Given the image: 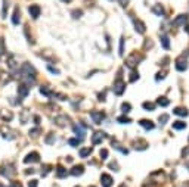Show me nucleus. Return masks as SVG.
I'll list each match as a JSON object with an SVG mask.
<instances>
[{
    "mask_svg": "<svg viewBox=\"0 0 189 187\" xmlns=\"http://www.w3.org/2000/svg\"><path fill=\"white\" fill-rule=\"evenodd\" d=\"M21 75H22V80L27 84L33 85L36 83V78H37V71L30 62H25L22 65V68H21Z\"/></svg>",
    "mask_w": 189,
    "mask_h": 187,
    "instance_id": "nucleus-1",
    "label": "nucleus"
},
{
    "mask_svg": "<svg viewBox=\"0 0 189 187\" xmlns=\"http://www.w3.org/2000/svg\"><path fill=\"white\" fill-rule=\"evenodd\" d=\"M0 174L6 178H12V175L15 174V168L12 165H2L0 167Z\"/></svg>",
    "mask_w": 189,
    "mask_h": 187,
    "instance_id": "nucleus-2",
    "label": "nucleus"
},
{
    "mask_svg": "<svg viewBox=\"0 0 189 187\" xmlns=\"http://www.w3.org/2000/svg\"><path fill=\"white\" fill-rule=\"evenodd\" d=\"M0 134H2V137H3L5 140H13V138H15L13 130L9 127H0Z\"/></svg>",
    "mask_w": 189,
    "mask_h": 187,
    "instance_id": "nucleus-3",
    "label": "nucleus"
},
{
    "mask_svg": "<svg viewBox=\"0 0 189 187\" xmlns=\"http://www.w3.org/2000/svg\"><path fill=\"white\" fill-rule=\"evenodd\" d=\"M40 161V155L37 152H30L24 158V164H37Z\"/></svg>",
    "mask_w": 189,
    "mask_h": 187,
    "instance_id": "nucleus-4",
    "label": "nucleus"
},
{
    "mask_svg": "<svg viewBox=\"0 0 189 187\" xmlns=\"http://www.w3.org/2000/svg\"><path fill=\"white\" fill-rule=\"evenodd\" d=\"M124 90H126V84H124V81L121 80V77H120V80H117L114 84V93L117 96H121L124 93Z\"/></svg>",
    "mask_w": 189,
    "mask_h": 187,
    "instance_id": "nucleus-5",
    "label": "nucleus"
},
{
    "mask_svg": "<svg viewBox=\"0 0 189 187\" xmlns=\"http://www.w3.org/2000/svg\"><path fill=\"white\" fill-rule=\"evenodd\" d=\"M108 134L107 133H104V131H96L93 137H92V142H93V145H100L102 143V140L104 138H107Z\"/></svg>",
    "mask_w": 189,
    "mask_h": 187,
    "instance_id": "nucleus-6",
    "label": "nucleus"
},
{
    "mask_svg": "<svg viewBox=\"0 0 189 187\" xmlns=\"http://www.w3.org/2000/svg\"><path fill=\"white\" fill-rule=\"evenodd\" d=\"M100 184H102V187H111L114 184V180H112V177L109 174L105 172V174L100 175Z\"/></svg>",
    "mask_w": 189,
    "mask_h": 187,
    "instance_id": "nucleus-7",
    "label": "nucleus"
},
{
    "mask_svg": "<svg viewBox=\"0 0 189 187\" xmlns=\"http://www.w3.org/2000/svg\"><path fill=\"white\" fill-rule=\"evenodd\" d=\"M176 69L180 71V72H185L188 69V60L185 58H177L176 59Z\"/></svg>",
    "mask_w": 189,
    "mask_h": 187,
    "instance_id": "nucleus-8",
    "label": "nucleus"
},
{
    "mask_svg": "<svg viewBox=\"0 0 189 187\" xmlns=\"http://www.w3.org/2000/svg\"><path fill=\"white\" fill-rule=\"evenodd\" d=\"M132 147L136 150H143L148 147V143L145 140H134V142H132Z\"/></svg>",
    "mask_w": 189,
    "mask_h": 187,
    "instance_id": "nucleus-9",
    "label": "nucleus"
},
{
    "mask_svg": "<svg viewBox=\"0 0 189 187\" xmlns=\"http://www.w3.org/2000/svg\"><path fill=\"white\" fill-rule=\"evenodd\" d=\"M70 174L73 175V177H80L81 174H84V167L83 165H74L71 171H70Z\"/></svg>",
    "mask_w": 189,
    "mask_h": 187,
    "instance_id": "nucleus-10",
    "label": "nucleus"
},
{
    "mask_svg": "<svg viewBox=\"0 0 189 187\" xmlns=\"http://www.w3.org/2000/svg\"><path fill=\"white\" fill-rule=\"evenodd\" d=\"M73 130H74V133L78 136L80 140H83V138L86 137V130H84L83 125H77V124H74V125H73Z\"/></svg>",
    "mask_w": 189,
    "mask_h": 187,
    "instance_id": "nucleus-11",
    "label": "nucleus"
},
{
    "mask_svg": "<svg viewBox=\"0 0 189 187\" xmlns=\"http://www.w3.org/2000/svg\"><path fill=\"white\" fill-rule=\"evenodd\" d=\"M133 25H134V30L139 33V34H143L145 33V30H146V27L143 25V22L142 21H139V19H136V18H133Z\"/></svg>",
    "mask_w": 189,
    "mask_h": 187,
    "instance_id": "nucleus-12",
    "label": "nucleus"
},
{
    "mask_svg": "<svg viewBox=\"0 0 189 187\" xmlns=\"http://www.w3.org/2000/svg\"><path fill=\"white\" fill-rule=\"evenodd\" d=\"M139 124H140V127H143V130H146V131H151V130H154V127H155V124L152 121H149V119H140Z\"/></svg>",
    "mask_w": 189,
    "mask_h": 187,
    "instance_id": "nucleus-13",
    "label": "nucleus"
},
{
    "mask_svg": "<svg viewBox=\"0 0 189 187\" xmlns=\"http://www.w3.org/2000/svg\"><path fill=\"white\" fill-rule=\"evenodd\" d=\"M105 118V112H100V111H96V112H92V119L96 122V124H100Z\"/></svg>",
    "mask_w": 189,
    "mask_h": 187,
    "instance_id": "nucleus-14",
    "label": "nucleus"
},
{
    "mask_svg": "<svg viewBox=\"0 0 189 187\" xmlns=\"http://www.w3.org/2000/svg\"><path fill=\"white\" fill-rule=\"evenodd\" d=\"M28 10H30V15H31L33 19H37V18L40 16V6H37V5H31V6L28 8Z\"/></svg>",
    "mask_w": 189,
    "mask_h": 187,
    "instance_id": "nucleus-15",
    "label": "nucleus"
},
{
    "mask_svg": "<svg viewBox=\"0 0 189 187\" xmlns=\"http://www.w3.org/2000/svg\"><path fill=\"white\" fill-rule=\"evenodd\" d=\"M174 113L177 115V117H182V118H185V117H188V109L186 108H183V106H179V108H174Z\"/></svg>",
    "mask_w": 189,
    "mask_h": 187,
    "instance_id": "nucleus-16",
    "label": "nucleus"
},
{
    "mask_svg": "<svg viewBox=\"0 0 189 187\" xmlns=\"http://www.w3.org/2000/svg\"><path fill=\"white\" fill-rule=\"evenodd\" d=\"M18 94H19L21 99L27 97V96H28V87L25 84H19V87H18Z\"/></svg>",
    "mask_w": 189,
    "mask_h": 187,
    "instance_id": "nucleus-17",
    "label": "nucleus"
},
{
    "mask_svg": "<svg viewBox=\"0 0 189 187\" xmlns=\"http://www.w3.org/2000/svg\"><path fill=\"white\" fill-rule=\"evenodd\" d=\"M0 117H2V119H5V121H12L13 119V113L10 111H8V109H3V111L0 112Z\"/></svg>",
    "mask_w": 189,
    "mask_h": 187,
    "instance_id": "nucleus-18",
    "label": "nucleus"
},
{
    "mask_svg": "<svg viewBox=\"0 0 189 187\" xmlns=\"http://www.w3.org/2000/svg\"><path fill=\"white\" fill-rule=\"evenodd\" d=\"M186 22H188V16H186V15H179V16L174 19V22H173V24H174L176 27H179V25L186 24Z\"/></svg>",
    "mask_w": 189,
    "mask_h": 187,
    "instance_id": "nucleus-19",
    "label": "nucleus"
},
{
    "mask_svg": "<svg viewBox=\"0 0 189 187\" xmlns=\"http://www.w3.org/2000/svg\"><path fill=\"white\" fill-rule=\"evenodd\" d=\"M157 105H158V106H161V108H165V106H168V105H170V100H168L165 96H160V97L157 99Z\"/></svg>",
    "mask_w": 189,
    "mask_h": 187,
    "instance_id": "nucleus-20",
    "label": "nucleus"
},
{
    "mask_svg": "<svg viewBox=\"0 0 189 187\" xmlns=\"http://www.w3.org/2000/svg\"><path fill=\"white\" fill-rule=\"evenodd\" d=\"M140 60H142V59H136V56H132V55H130V58L126 60V63H127V65H129L130 68H134V67H136V65L139 63Z\"/></svg>",
    "mask_w": 189,
    "mask_h": 187,
    "instance_id": "nucleus-21",
    "label": "nucleus"
},
{
    "mask_svg": "<svg viewBox=\"0 0 189 187\" xmlns=\"http://www.w3.org/2000/svg\"><path fill=\"white\" fill-rule=\"evenodd\" d=\"M66 174H68V171H66L64 167H61V165H59V167L56 168V177H58V178H65Z\"/></svg>",
    "mask_w": 189,
    "mask_h": 187,
    "instance_id": "nucleus-22",
    "label": "nucleus"
},
{
    "mask_svg": "<svg viewBox=\"0 0 189 187\" xmlns=\"http://www.w3.org/2000/svg\"><path fill=\"white\" fill-rule=\"evenodd\" d=\"M19 9L15 8V12H13V15H12V24L13 25H18L19 24Z\"/></svg>",
    "mask_w": 189,
    "mask_h": 187,
    "instance_id": "nucleus-23",
    "label": "nucleus"
},
{
    "mask_svg": "<svg viewBox=\"0 0 189 187\" xmlns=\"http://www.w3.org/2000/svg\"><path fill=\"white\" fill-rule=\"evenodd\" d=\"M152 10H154V13L158 15V16H163V15H164V8H163L161 5H155Z\"/></svg>",
    "mask_w": 189,
    "mask_h": 187,
    "instance_id": "nucleus-24",
    "label": "nucleus"
},
{
    "mask_svg": "<svg viewBox=\"0 0 189 187\" xmlns=\"http://www.w3.org/2000/svg\"><path fill=\"white\" fill-rule=\"evenodd\" d=\"M161 43H163V49H170V40L165 34L161 35Z\"/></svg>",
    "mask_w": 189,
    "mask_h": 187,
    "instance_id": "nucleus-25",
    "label": "nucleus"
},
{
    "mask_svg": "<svg viewBox=\"0 0 189 187\" xmlns=\"http://www.w3.org/2000/svg\"><path fill=\"white\" fill-rule=\"evenodd\" d=\"M40 93L43 94V96H47V97H52V96H53V93L50 92V88H47L46 85H41L40 87Z\"/></svg>",
    "mask_w": 189,
    "mask_h": 187,
    "instance_id": "nucleus-26",
    "label": "nucleus"
},
{
    "mask_svg": "<svg viewBox=\"0 0 189 187\" xmlns=\"http://www.w3.org/2000/svg\"><path fill=\"white\" fill-rule=\"evenodd\" d=\"M173 128L177 130V131H179V130H185V128H186V124H185L183 121H176V122L173 124Z\"/></svg>",
    "mask_w": 189,
    "mask_h": 187,
    "instance_id": "nucleus-27",
    "label": "nucleus"
},
{
    "mask_svg": "<svg viewBox=\"0 0 189 187\" xmlns=\"http://www.w3.org/2000/svg\"><path fill=\"white\" fill-rule=\"evenodd\" d=\"M0 80H2V84H8L9 81H10V75H6V72L2 71L0 72Z\"/></svg>",
    "mask_w": 189,
    "mask_h": 187,
    "instance_id": "nucleus-28",
    "label": "nucleus"
},
{
    "mask_svg": "<svg viewBox=\"0 0 189 187\" xmlns=\"http://www.w3.org/2000/svg\"><path fill=\"white\" fill-rule=\"evenodd\" d=\"M90 153H92V147H84V149L80 150V158H87Z\"/></svg>",
    "mask_w": 189,
    "mask_h": 187,
    "instance_id": "nucleus-29",
    "label": "nucleus"
},
{
    "mask_svg": "<svg viewBox=\"0 0 189 187\" xmlns=\"http://www.w3.org/2000/svg\"><path fill=\"white\" fill-rule=\"evenodd\" d=\"M117 121H118L120 124H130V122H132V118H127L126 115H121V117L117 118Z\"/></svg>",
    "mask_w": 189,
    "mask_h": 187,
    "instance_id": "nucleus-30",
    "label": "nucleus"
},
{
    "mask_svg": "<svg viewBox=\"0 0 189 187\" xmlns=\"http://www.w3.org/2000/svg\"><path fill=\"white\" fill-rule=\"evenodd\" d=\"M142 106H143L146 111H154V109H155V103H152V102H145Z\"/></svg>",
    "mask_w": 189,
    "mask_h": 187,
    "instance_id": "nucleus-31",
    "label": "nucleus"
},
{
    "mask_svg": "<svg viewBox=\"0 0 189 187\" xmlns=\"http://www.w3.org/2000/svg\"><path fill=\"white\" fill-rule=\"evenodd\" d=\"M8 65H9V68L12 69V71H17V62L13 60V58H12V56L8 59Z\"/></svg>",
    "mask_w": 189,
    "mask_h": 187,
    "instance_id": "nucleus-32",
    "label": "nucleus"
},
{
    "mask_svg": "<svg viewBox=\"0 0 189 187\" xmlns=\"http://www.w3.org/2000/svg\"><path fill=\"white\" fill-rule=\"evenodd\" d=\"M121 111H123V113H127V112L132 111V106H130V103L124 102L123 105H121Z\"/></svg>",
    "mask_w": 189,
    "mask_h": 187,
    "instance_id": "nucleus-33",
    "label": "nucleus"
},
{
    "mask_svg": "<svg viewBox=\"0 0 189 187\" xmlns=\"http://www.w3.org/2000/svg\"><path fill=\"white\" fill-rule=\"evenodd\" d=\"M129 80H130V83L138 81V80H139V74H138L136 71H132V74H130V77H129Z\"/></svg>",
    "mask_w": 189,
    "mask_h": 187,
    "instance_id": "nucleus-34",
    "label": "nucleus"
},
{
    "mask_svg": "<svg viewBox=\"0 0 189 187\" xmlns=\"http://www.w3.org/2000/svg\"><path fill=\"white\" fill-rule=\"evenodd\" d=\"M118 55H120V56H123V55H124V37H121V40H120V47H118Z\"/></svg>",
    "mask_w": 189,
    "mask_h": 187,
    "instance_id": "nucleus-35",
    "label": "nucleus"
},
{
    "mask_svg": "<svg viewBox=\"0 0 189 187\" xmlns=\"http://www.w3.org/2000/svg\"><path fill=\"white\" fill-rule=\"evenodd\" d=\"M30 136L31 137H39L40 136V128H31V130H30Z\"/></svg>",
    "mask_w": 189,
    "mask_h": 187,
    "instance_id": "nucleus-36",
    "label": "nucleus"
},
{
    "mask_svg": "<svg viewBox=\"0 0 189 187\" xmlns=\"http://www.w3.org/2000/svg\"><path fill=\"white\" fill-rule=\"evenodd\" d=\"M81 143V140L77 137V138H70V146H73V147H75V146H78Z\"/></svg>",
    "mask_w": 189,
    "mask_h": 187,
    "instance_id": "nucleus-37",
    "label": "nucleus"
},
{
    "mask_svg": "<svg viewBox=\"0 0 189 187\" xmlns=\"http://www.w3.org/2000/svg\"><path fill=\"white\" fill-rule=\"evenodd\" d=\"M165 75H167V71H163V72L157 74V75H155V80H157V81H160V80H163Z\"/></svg>",
    "mask_w": 189,
    "mask_h": 187,
    "instance_id": "nucleus-38",
    "label": "nucleus"
},
{
    "mask_svg": "<svg viewBox=\"0 0 189 187\" xmlns=\"http://www.w3.org/2000/svg\"><path fill=\"white\" fill-rule=\"evenodd\" d=\"M50 171H52V167H50V165H46V167L43 168V172H41V175H43V177H46V174H47V172H50Z\"/></svg>",
    "mask_w": 189,
    "mask_h": 187,
    "instance_id": "nucleus-39",
    "label": "nucleus"
},
{
    "mask_svg": "<svg viewBox=\"0 0 189 187\" xmlns=\"http://www.w3.org/2000/svg\"><path fill=\"white\" fill-rule=\"evenodd\" d=\"M99 153H100V159H107L108 158V150L107 149H102Z\"/></svg>",
    "mask_w": 189,
    "mask_h": 187,
    "instance_id": "nucleus-40",
    "label": "nucleus"
},
{
    "mask_svg": "<svg viewBox=\"0 0 189 187\" xmlns=\"http://www.w3.org/2000/svg\"><path fill=\"white\" fill-rule=\"evenodd\" d=\"M53 137H55V136H53V134H50V136H47V137H46V143H47V145H49V143H50V145L53 143Z\"/></svg>",
    "mask_w": 189,
    "mask_h": 187,
    "instance_id": "nucleus-41",
    "label": "nucleus"
},
{
    "mask_svg": "<svg viewBox=\"0 0 189 187\" xmlns=\"http://www.w3.org/2000/svg\"><path fill=\"white\" fill-rule=\"evenodd\" d=\"M165 121H168V115H161V117H160V122L164 124Z\"/></svg>",
    "mask_w": 189,
    "mask_h": 187,
    "instance_id": "nucleus-42",
    "label": "nucleus"
},
{
    "mask_svg": "<svg viewBox=\"0 0 189 187\" xmlns=\"http://www.w3.org/2000/svg\"><path fill=\"white\" fill-rule=\"evenodd\" d=\"M39 186V183H37V180H31L30 183H28V187H37Z\"/></svg>",
    "mask_w": 189,
    "mask_h": 187,
    "instance_id": "nucleus-43",
    "label": "nucleus"
},
{
    "mask_svg": "<svg viewBox=\"0 0 189 187\" xmlns=\"http://www.w3.org/2000/svg\"><path fill=\"white\" fill-rule=\"evenodd\" d=\"M109 168H111V170H114V171H118V167H117V164H115L114 161L109 164Z\"/></svg>",
    "mask_w": 189,
    "mask_h": 187,
    "instance_id": "nucleus-44",
    "label": "nucleus"
},
{
    "mask_svg": "<svg viewBox=\"0 0 189 187\" xmlns=\"http://www.w3.org/2000/svg\"><path fill=\"white\" fill-rule=\"evenodd\" d=\"M47 69H49L52 74H59V71H58V69H55L53 67H49V65H47Z\"/></svg>",
    "mask_w": 189,
    "mask_h": 187,
    "instance_id": "nucleus-45",
    "label": "nucleus"
},
{
    "mask_svg": "<svg viewBox=\"0 0 189 187\" xmlns=\"http://www.w3.org/2000/svg\"><path fill=\"white\" fill-rule=\"evenodd\" d=\"M73 16H74V18H80V16H81V10H74Z\"/></svg>",
    "mask_w": 189,
    "mask_h": 187,
    "instance_id": "nucleus-46",
    "label": "nucleus"
},
{
    "mask_svg": "<svg viewBox=\"0 0 189 187\" xmlns=\"http://www.w3.org/2000/svg\"><path fill=\"white\" fill-rule=\"evenodd\" d=\"M9 187H22V184H21V183H18V181H15V183H12Z\"/></svg>",
    "mask_w": 189,
    "mask_h": 187,
    "instance_id": "nucleus-47",
    "label": "nucleus"
},
{
    "mask_svg": "<svg viewBox=\"0 0 189 187\" xmlns=\"http://www.w3.org/2000/svg\"><path fill=\"white\" fill-rule=\"evenodd\" d=\"M34 122L36 124H40V117H34Z\"/></svg>",
    "mask_w": 189,
    "mask_h": 187,
    "instance_id": "nucleus-48",
    "label": "nucleus"
},
{
    "mask_svg": "<svg viewBox=\"0 0 189 187\" xmlns=\"http://www.w3.org/2000/svg\"><path fill=\"white\" fill-rule=\"evenodd\" d=\"M127 3H129V0H121V6H127Z\"/></svg>",
    "mask_w": 189,
    "mask_h": 187,
    "instance_id": "nucleus-49",
    "label": "nucleus"
},
{
    "mask_svg": "<svg viewBox=\"0 0 189 187\" xmlns=\"http://www.w3.org/2000/svg\"><path fill=\"white\" fill-rule=\"evenodd\" d=\"M185 30H186V33L189 34V22H186V27H185Z\"/></svg>",
    "mask_w": 189,
    "mask_h": 187,
    "instance_id": "nucleus-50",
    "label": "nucleus"
},
{
    "mask_svg": "<svg viewBox=\"0 0 189 187\" xmlns=\"http://www.w3.org/2000/svg\"><path fill=\"white\" fill-rule=\"evenodd\" d=\"M120 187H126V186H124V184H121V186H120Z\"/></svg>",
    "mask_w": 189,
    "mask_h": 187,
    "instance_id": "nucleus-51",
    "label": "nucleus"
},
{
    "mask_svg": "<svg viewBox=\"0 0 189 187\" xmlns=\"http://www.w3.org/2000/svg\"><path fill=\"white\" fill-rule=\"evenodd\" d=\"M64 2H70V0H64Z\"/></svg>",
    "mask_w": 189,
    "mask_h": 187,
    "instance_id": "nucleus-52",
    "label": "nucleus"
},
{
    "mask_svg": "<svg viewBox=\"0 0 189 187\" xmlns=\"http://www.w3.org/2000/svg\"><path fill=\"white\" fill-rule=\"evenodd\" d=\"M75 187H80V186H75Z\"/></svg>",
    "mask_w": 189,
    "mask_h": 187,
    "instance_id": "nucleus-53",
    "label": "nucleus"
},
{
    "mask_svg": "<svg viewBox=\"0 0 189 187\" xmlns=\"http://www.w3.org/2000/svg\"><path fill=\"white\" fill-rule=\"evenodd\" d=\"M90 187H95V186H90Z\"/></svg>",
    "mask_w": 189,
    "mask_h": 187,
    "instance_id": "nucleus-54",
    "label": "nucleus"
},
{
    "mask_svg": "<svg viewBox=\"0 0 189 187\" xmlns=\"http://www.w3.org/2000/svg\"><path fill=\"white\" fill-rule=\"evenodd\" d=\"M188 170H189V167H188Z\"/></svg>",
    "mask_w": 189,
    "mask_h": 187,
    "instance_id": "nucleus-55",
    "label": "nucleus"
}]
</instances>
